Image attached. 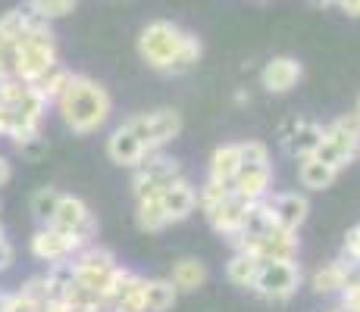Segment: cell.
<instances>
[{"mask_svg":"<svg viewBox=\"0 0 360 312\" xmlns=\"http://www.w3.org/2000/svg\"><path fill=\"white\" fill-rule=\"evenodd\" d=\"M6 300H10V290H0V312H6Z\"/></svg>","mask_w":360,"mask_h":312,"instance_id":"obj_33","label":"cell"},{"mask_svg":"<svg viewBox=\"0 0 360 312\" xmlns=\"http://www.w3.org/2000/svg\"><path fill=\"white\" fill-rule=\"evenodd\" d=\"M13 147H16V154L25 159V163H41V159L47 156V150H51V144H47L44 131H34V135H25L19 137V141H13Z\"/></svg>","mask_w":360,"mask_h":312,"instance_id":"obj_28","label":"cell"},{"mask_svg":"<svg viewBox=\"0 0 360 312\" xmlns=\"http://www.w3.org/2000/svg\"><path fill=\"white\" fill-rule=\"evenodd\" d=\"M138 57L160 75H185L204 57V44L182 25L169 19H154L138 34Z\"/></svg>","mask_w":360,"mask_h":312,"instance_id":"obj_2","label":"cell"},{"mask_svg":"<svg viewBox=\"0 0 360 312\" xmlns=\"http://www.w3.org/2000/svg\"><path fill=\"white\" fill-rule=\"evenodd\" d=\"M316 6H338V0H314Z\"/></svg>","mask_w":360,"mask_h":312,"instance_id":"obj_35","label":"cell"},{"mask_svg":"<svg viewBox=\"0 0 360 312\" xmlns=\"http://www.w3.org/2000/svg\"><path fill=\"white\" fill-rule=\"evenodd\" d=\"M263 259L257 253H251V250H235L232 259L226 262V281L232 284V287H241V290H251L254 278H257Z\"/></svg>","mask_w":360,"mask_h":312,"instance_id":"obj_21","label":"cell"},{"mask_svg":"<svg viewBox=\"0 0 360 312\" xmlns=\"http://www.w3.org/2000/svg\"><path fill=\"white\" fill-rule=\"evenodd\" d=\"M179 135H182V116L176 109L160 107L150 113H135L110 131L107 159L116 165H126V169H135L144 156L166 150V144H172Z\"/></svg>","mask_w":360,"mask_h":312,"instance_id":"obj_1","label":"cell"},{"mask_svg":"<svg viewBox=\"0 0 360 312\" xmlns=\"http://www.w3.org/2000/svg\"><path fill=\"white\" fill-rule=\"evenodd\" d=\"M316 159H323L332 169L345 172L360 156V119L357 113H345L329 125H323V141L316 147Z\"/></svg>","mask_w":360,"mask_h":312,"instance_id":"obj_8","label":"cell"},{"mask_svg":"<svg viewBox=\"0 0 360 312\" xmlns=\"http://www.w3.org/2000/svg\"><path fill=\"white\" fill-rule=\"evenodd\" d=\"M179 175H185L179 159H172V156H166L163 150H157V154L144 156L141 163L131 169V197L135 200L157 197V194H163V187L172 184Z\"/></svg>","mask_w":360,"mask_h":312,"instance_id":"obj_11","label":"cell"},{"mask_svg":"<svg viewBox=\"0 0 360 312\" xmlns=\"http://www.w3.org/2000/svg\"><path fill=\"white\" fill-rule=\"evenodd\" d=\"M354 278H357V272L338 256V259L326 262V266H320L310 275V287H314L316 294H342Z\"/></svg>","mask_w":360,"mask_h":312,"instance_id":"obj_19","label":"cell"},{"mask_svg":"<svg viewBox=\"0 0 360 312\" xmlns=\"http://www.w3.org/2000/svg\"><path fill=\"white\" fill-rule=\"evenodd\" d=\"M25 6L34 10L38 16H44L47 22H53V19L69 16V13L79 6V0H25Z\"/></svg>","mask_w":360,"mask_h":312,"instance_id":"obj_29","label":"cell"},{"mask_svg":"<svg viewBox=\"0 0 360 312\" xmlns=\"http://www.w3.org/2000/svg\"><path fill=\"white\" fill-rule=\"evenodd\" d=\"M329 312H345V309H342V306H338V309H329Z\"/></svg>","mask_w":360,"mask_h":312,"instance_id":"obj_37","label":"cell"},{"mask_svg":"<svg viewBox=\"0 0 360 312\" xmlns=\"http://www.w3.org/2000/svg\"><path fill=\"white\" fill-rule=\"evenodd\" d=\"M116 269H120L116 256L110 253L107 247H98V244L82 247L79 253L72 256L75 281H79V287H85L88 294L101 303V306H103V294H107V287H110V281H113Z\"/></svg>","mask_w":360,"mask_h":312,"instance_id":"obj_9","label":"cell"},{"mask_svg":"<svg viewBox=\"0 0 360 312\" xmlns=\"http://www.w3.org/2000/svg\"><path fill=\"white\" fill-rule=\"evenodd\" d=\"M107 312H120V309H107Z\"/></svg>","mask_w":360,"mask_h":312,"instance_id":"obj_38","label":"cell"},{"mask_svg":"<svg viewBox=\"0 0 360 312\" xmlns=\"http://www.w3.org/2000/svg\"><path fill=\"white\" fill-rule=\"evenodd\" d=\"M338 175H342V172L332 169V165H326L316 156L297 159V182H301L304 191H326V187L338 182Z\"/></svg>","mask_w":360,"mask_h":312,"instance_id":"obj_22","label":"cell"},{"mask_svg":"<svg viewBox=\"0 0 360 312\" xmlns=\"http://www.w3.org/2000/svg\"><path fill=\"white\" fill-rule=\"evenodd\" d=\"M241 250H251L260 259H297L301 240H297V231H285V228L273 225L266 234H260L257 240H251V244Z\"/></svg>","mask_w":360,"mask_h":312,"instance_id":"obj_18","label":"cell"},{"mask_svg":"<svg viewBox=\"0 0 360 312\" xmlns=\"http://www.w3.org/2000/svg\"><path fill=\"white\" fill-rule=\"evenodd\" d=\"M304 79V66L297 57H288V53H282V57H273L263 62L260 69V88L266 94L273 97H282V94H292L297 85H301Z\"/></svg>","mask_w":360,"mask_h":312,"instance_id":"obj_16","label":"cell"},{"mask_svg":"<svg viewBox=\"0 0 360 312\" xmlns=\"http://www.w3.org/2000/svg\"><path fill=\"white\" fill-rule=\"evenodd\" d=\"M198 210L219 238L232 240L235 234L241 231V225H245L248 210H251V200L238 197L232 187L204 182L198 187Z\"/></svg>","mask_w":360,"mask_h":312,"instance_id":"obj_5","label":"cell"},{"mask_svg":"<svg viewBox=\"0 0 360 312\" xmlns=\"http://www.w3.org/2000/svg\"><path fill=\"white\" fill-rule=\"evenodd\" d=\"M82 247H88L82 238L69 231H60L53 225H38L29 240V253L44 266H57V262H69Z\"/></svg>","mask_w":360,"mask_h":312,"instance_id":"obj_12","label":"cell"},{"mask_svg":"<svg viewBox=\"0 0 360 312\" xmlns=\"http://www.w3.org/2000/svg\"><path fill=\"white\" fill-rule=\"evenodd\" d=\"M354 113H357V119H360V97H357V103H354Z\"/></svg>","mask_w":360,"mask_h":312,"instance_id":"obj_36","label":"cell"},{"mask_svg":"<svg viewBox=\"0 0 360 312\" xmlns=\"http://www.w3.org/2000/svg\"><path fill=\"white\" fill-rule=\"evenodd\" d=\"M60 197H63V191H57V187H51V184L38 187V191L32 194L29 210H32V216L38 219V225H47V222L53 219V212H57V206H60Z\"/></svg>","mask_w":360,"mask_h":312,"instance_id":"obj_27","label":"cell"},{"mask_svg":"<svg viewBox=\"0 0 360 312\" xmlns=\"http://www.w3.org/2000/svg\"><path fill=\"white\" fill-rule=\"evenodd\" d=\"M13 262H16V247L6 240V234L0 238V272H6V269H13Z\"/></svg>","mask_w":360,"mask_h":312,"instance_id":"obj_30","label":"cell"},{"mask_svg":"<svg viewBox=\"0 0 360 312\" xmlns=\"http://www.w3.org/2000/svg\"><path fill=\"white\" fill-rule=\"evenodd\" d=\"M69 75H72V69H66L63 62H57V66H51L44 75H38V79L32 81V88H34V91H38L41 97H44V100L51 103V107H53V100H57V97L63 94Z\"/></svg>","mask_w":360,"mask_h":312,"instance_id":"obj_26","label":"cell"},{"mask_svg":"<svg viewBox=\"0 0 360 312\" xmlns=\"http://www.w3.org/2000/svg\"><path fill=\"white\" fill-rule=\"evenodd\" d=\"M0 137H6V116H4V109H0Z\"/></svg>","mask_w":360,"mask_h":312,"instance_id":"obj_34","label":"cell"},{"mask_svg":"<svg viewBox=\"0 0 360 312\" xmlns=\"http://www.w3.org/2000/svg\"><path fill=\"white\" fill-rule=\"evenodd\" d=\"M135 222H138V228H141V231H148V234H160V231L169 228L166 212L160 206V194H157V197L135 200Z\"/></svg>","mask_w":360,"mask_h":312,"instance_id":"obj_25","label":"cell"},{"mask_svg":"<svg viewBox=\"0 0 360 312\" xmlns=\"http://www.w3.org/2000/svg\"><path fill=\"white\" fill-rule=\"evenodd\" d=\"M338 10L351 19H360V0H338Z\"/></svg>","mask_w":360,"mask_h":312,"instance_id":"obj_31","label":"cell"},{"mask_svg":"<svg viewBox=\"0 0 360 312\" xmlns=\"http://www.w3.org/2000/svg\"><path fill=\"white\" fill-rule=\"evenodd\" d=\"M47 107L51 103L34 91L32 81H22V79L0 81V109L6 116V141L10 144L41 131V125L47 119Z\"/></svg>","mask_w":360,"mask_h":312,"instance_id":"obj_4","label":"cell"},{"mask_svg":"<svg viewBox=\"0 0 360 312\" xmlns=\"http://www.w3.org/2000/svg\"><path fill=\"white\" fill-rule=\"evenodd\" d=\"M47 225L75 234V238H82L85 244H94V238H98V216H94L91 206L82 197H75V194H63V197H60L57 212H53V219L47 222Z\"/></svg>","mask_w":360,"mask_h":312,"instance_id":"obj_13","label":"cell"},{"mask_svg":"<svg viewBox=\"0 0 360 312\" xmlns=\"http://www.w3.org/2000/svg\"><path fill=\"white\" fill-rule=\"evenodd\" d=\"M238 165H241V150H238V144H219V147L210 154V165H207V182L223 184V187H232L235 175H238Z\"/></svg>","mask_w":360,"mask_h":312,"instance_id":"obj_20","label":"cell"},{"mask_svg":"<svg viewBox=\"0 0 360 312\" xmlns=\"http://www.w3.org/2000/svg\"><path fill=\"white\" fill-rule=\"evenodd\" d=\"M53 109H57L66 131L88 137V135H98L103 125L110 122V116H113V97H110V91L98 79L72 72L63 94L53 100Z\"/></svg>","mask_w":360,"mask_h":312,"instance_id":"obj_3","label":"cell"},{"mask_svg":"<svg viewBox=\"0 0 360 312\" xmlns=\"http://www.w3.org/2000/svg\"><path fill=\"white\" fill-rule=\"evenodd\" d=\"M210 278V272H207V266L195 256H182V259H176V266H172L169 272V281L179 287V294H195L200 290Z\"/></svg>","mask_w":360,"mask_h":312,"instance_id":"obj_23","label":"cell"},{"mask_svg":"<svg viewBox=\"0 0 360 312\" xmlns=\"http://www.w3.org/2000/svg\"><path fill=\"white\" fill-rule=\"evenodd\" d=\"M320 141H323V125L314 119H304V116H292L279 128V144L285 150V156H292V159L314 156Z\"/></svg>","mask_w":360,"mask_h":312,"instance_id":"obj_15","label":"cell"},{"mask_svg":"<svg viewBox=\"0 0 360 312\" xmlns=\"http://www.w3.org/2000/svg\"><path fill=\"white\" fill-rule=\"evenodd\" d=\"M241 150V165L238 175L232 182V191L238 197L257 203L269 191H273V156H269V147L263 141H238Z\"/></svg>","mask_w":360,"mask_h":312,"instance_id":"obj_6","label":"cell"},{"mask_svg":"<svg viewBox=\"0 0 360 312\" xmlns=\"http://www.w3.org/2000/svg\"><path fill=\"white\" fill-rule=\"evenodd\" d=\"M60 62V47H57V34L51 25L25 32L16 41V62H13V79L34 81L38 75H44L51 66Z\"/></svg>","mask_w":360,"mask_h":312,"instance_id":"obj_7","label":"cell"},{"mask_svg":"<svg viewBox=\"0 0 360 312\" xmlns=\"http://www.w3.org/2000/svg\"><path fill=\"white\" fill-rule=\"evenodd\" d=\"M160 206H163L169 225H179V222L191 219L198 212V187H195V182H191L188 175H179L172 184L163 187Z\"/></svg>","mask_w":360,"mask_h":312,"instance_id":"obj_17","label":"cell"},{"mask_svg":"<svg viewBox=\"0 0 360 312\" xmlns=\"http://www.w3.org/2000/svg\"><path fill=\"white\" fill-rule=\"evenodd\" d=\"M179 287L169 278H144V312H172Z\"/></svg>","mask_w":360,"mask_h":312,"instance_id":"obj_24","label":"cell"},{"mask_svg":"<svg viewBox=\"0 0 360 312\" xmlns=\"http://www.w3.org/2000/svg\"><path fill=\"white\" fill-rule=\"evenodd\" d=\"M0 81H4V79H0Z\"/></svg>","mask_w":360,"mask_h":312,"instance_id":"obj_39","label":"cell"},{"mask_svg":"<svg viewBox=\"0 0 360 312\" xmlns=\"http://www.w3.org/2000/svg\"><path fill=\"white\" fill-rule=\"evenodd\" d=\"M10 178H13V165H10V159L0 154V187L10 182Z\"/></svg>","mask_w":360,"mask_h":312,"instance_id":"obj_32","label":"cell"},{"mask_svg":"<svg viewBox=\"0 0 360 312\" xmlns=\"http://www.w3.org/2000/svg\"><path fill=\"white\" fill-rule=\"evenodd\" d=\"M263 206H266L273 225L285 228V231H301V225L310 216V200L301 191H269L263 197Z\"/></svg>","mask_w":360,"mask_h":312,"instance_id":"obj_14","label":"cell"},{"mask_svg":"<svg viewBox=\"0 0 360 312\" xmlns=\"http://www.w3.org/2000/svg\"><path fill=\"white\" fill-rule=\"evenodd\" d=\"M301 262L297 259H263L251 294L263 303H288L301 287Z\"/></svg>","mask_w":360,"mask_h":312,"instance_id":"obj_10","label":"cell"}]
</instances>
